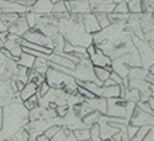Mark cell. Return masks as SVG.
Instances as JSON below:
<instances>
[{
  "label": "cell",
  "instance_id": "cell-47",
  "mask_svg": "<svg viewBox=\"0 0 154 141\" xmlns=\"http://www.w3.org/2000/svg\"><path fill=\"white\" fill-rule=\"evenodd\" d=\"M143 140H145V141H153V140H154V129H153V127L149 129V132H147L146 134H145Z\"/></svg>",
  "mask_w": 154,
  "mask_h": 141
},
{
  "label": "cell",
  "instance_id": "cell-16",
  "mask_svg": "<svg viewBox=\"0 0 154 141\" xmlns=\"http://www.w3.org/2000/svg\"><path fill=\"white\" fill-rule=\"evenodd\" d=\"M121 93V85H111V86H102L100 88V95L99 97L103 98H114V97H119Z\"/></svg>",
  "mask_w": 154,
  "mask_h": 141
},
{
  "label": "cell",
  "instance_id": "cell-34",
  "mask_svg": "<svg viewBox=\"0 0 154 141\" xmlns=\"http://www.w3.org/2000/svg\"><path fill=\"white\" fill-rule=\"evenodd\" d=\"M67 12V8H66V4H64L63 0H59L56 2L54 5H52V14L56 15V14H64Z\"/></svg>",
  "mask_w": 154,
  "mask_h": 141
},
{
  "label": "cell",
  "instance_id": "cell-7",
  "mask_svg": "<svg viewBox=\"0 0 154 141\" xmlns=\"http://www.w3.org/2000/svg\"><path fill=\"white\" fill-rule=\"evenodd\" d=\"M82 24H83V28L87 34H95L100 30L94 12H87L82 15Z\"/></svg>",
  "mask_w": 154,
  "mask_h": 141
},
{
  "label": "cell",
  "instance_id": "cell-32",
  "mask_svg": "<svg viewBox=\"0 0 154 141\" xmlns=\"http://www.w3.org/2000/svg\"><path fill=\"white\" fill-rule=\"evenodd\" d=\"M24 16H26V20H27L28 27L29 28H34V27L36 26V23H38V14L32 12V11H27Z\"/></svg>",
  "mask_w": 154,
  "mask_h": 141
},
{
  "label": "cell",
  "instance_id": "cell-1",
  "mask_svg": "<svg viewBox=\"0 0 154 141\" xmlns=\"http://www.w3.org/2000/svg\"><path fill=\"white\" fill-rule=\"evenodd\" d=\"M46 82L54 89H64L66 91H75L76 90V79L70 74L62 73L55 69L48 67V70L44 74Z\"/></svg>",
  "mask_w": 154,
  "mask_h": 141
},
{
  "label": "cell",
  "instance_id": "cell-41",
  "mask_svg": "<svg viewBox=\"0 0 154 141\" xmlns=\"http://www.w3.org/2000/svg\"><path fill=\"white\" fill-rule=\"evenodd\" d=\"M137 130H138V127H135V125L130 124V122L126 125V133H127V137H129V140H131L133 137H134V134L137 133Z\"/></svg>",
  "mask_w": 154,
  "mask_h": 141
},
{
  "label": "cell",
  "instance_id": "cell-9",
  "mask_svg": "<svg viewBox=\"0 0 154 141\" xmlns=\"http://www.w3.org/2000/svg\"><path fill=\"white\" fill-rule=\"evenodd\" d=\"M24 15H19L16 22H15L12 26L8 27V34H15V35H19V37H23V35L28 31L29 27L27 24V20H26Z\"/></svg>",
  "mask_w": 154,
  "mask_h": 141
},
{
  "label": "cell",
  "instance_id": "cell-3",
  "mask_svg": "<svg viewBox=\"0 0 154 141\" xmlns=\"http://www.w3.org/2000/svg\"><path fill=\"white\" fill-rule=\"evenodd\" d=\"M72 77L76 81H94L95 79V74H94V66L88 58H82L81 61L76 63L75 69L72 70Z\"/></svg>",
  "mask_w": 154,
  "mask_h": 141
},
{
  "label": "cell",
  "instance_id": "cell-18",
  "mask_svg": "<svg viewBox=\"0 0 154 141\" xmlns=\"http://www.w3.org/2000/svg\"><path fill=\"white\" fill-rule=\"evenodd\" d=\"M20 46L27 47V49H31V50H35V51H39L42 54H46V55H50V54L52 53V50L48 49V47L40 46V44H36V43H31V42H27L26 39H23V38H22V40H20Z\"/></svg>",
  "mask_w": 154,
  "mask_h": 141
},
{
  "label": "cell",
  "instance_id": "cell-45",
  "mask_svg": "<svg viewBox=\"0 0 154 141\" xmlns=\"http://www.w3.org/2000/svg\"><path fill=\"white\" fill-rule=\"evenodd\" d=\"M95 51H97V44L94 43V42H91V43L88 44L87 47H86V53L88 54V56H91Z\"/></svg>",
  "mask_w": 154,
  "mask_h": 141
},
{
  "label": "cell",
  "instance_id": "cell-42",
  "mask_svg": "<svg viewBox=\"0 0 154 141\" xmlns=\"http://www.w3.org/2000/svg\"><path fill=\"white\" fill-rule=\"evenodd\" d=\"M137 106L140 107L141 110H143V112L153 114V109L150 107V105L147 104V101H138V102H137Z\"/></svg>",
  "mask_w": 154,
  "mask_h": 141
},
{
  "label": "cell",
  "instance_id": "cell-44",
  "mask_svg": "<svg viewBox=\"0 0 154 141\" xmlns=\"http://www.w3.org/2000/svg\"><path fill=\"white\" fill-rule=\"evenodd\" d=\"M5 2H15V3H19V4H23V5H26V7L31 8V5L34 4L36 0H5Z\"/></svg>",
  "mask_w": 154,
  "mask_h": 141
},
{
  "label": "cell",
  "instance_id": "cell-15",
  "mask_svg": "<svg viewBox=\"0 0 154 141\" xmlns=\"http://www.w3.org/2000/svg\"><path fill=\"white\" fill-rule=\"evenodd\" d=\"M147 69L142 67V66H133L129 69V73H127V78L129 79H145L146 81L147 75Z\"/></svg>",
  "mask_w": 154,
  "mask_h": 141
},
{
  "label": "cell",
  "instance_id": "cell-35",
  "mask_svg": "<svg viewBox=\"0 0 154 141\" xmlns=\"http://www.w3.org/2000/svg\"><path fill=\"white\" fill-rule=\"evenodd\" d=\"M76 91H78V94L81 95L83 100H91V98H94V97H97V95H94L91 91H88L86 88H83V86H76Z\"/></svg>",
  "mask_w": 154,
  "mask_h": 141
},
{
  "label": "cell",
  "instance_id": "cell-53",
  "mask_svg": "<svg viewBox=\"0 0 154 141\" xmlns=\"http://www.w3.org/2000/svg\"><path fill=\"white\" fill-rule=\"evenodd\" d=\"M0 130H2V127H0Z\"/></svg>",
  "mask_w": 154,
  "mask_h": 141
},
{
  "label": "cell",
  "instance_id": "cell-23",
  "mask_svg": "<svg viewBox=\"0 0 154 141\" xmlns=\"http://www.w3.org/2000/svg\"><path fill=\"white\" fill-rule=\"evenodd\" d=\"M100 113L97 112V110H93V112L87 113V114L82 116V122L86 125V127H91V125L97 124L98 122V118H99Z\"/></svg>",
  "mask_w": 154,
  "mask_h": 141
},
{
  "label": "cell",
  "instance_id": "cell-2",
  "mask_svg": "<svg viewBox=\"0 0 154 141\" xmlns=\"http://www.w3.org/2000/svg\"><path fill=\"white\" fill-rule=\"evenodd\" d=\"M135 102L126 101L121 97L107 98V116H115V117H123L127 121L130 120L133 112H134Z\"/></svg>",
  "mask_w": 154,
  "mask_h": 141
},
{
  "label": "cell",
  "instance_id": "cell-17",
  "mask_svg": "<svg viewBox=\"0 0 154 141\" xmlns=\"http://www.w3.org/2000/svg\"><path fill=\"white\" fill-rule=\"evenodd\" d=\"M36 91H38V85H36V83H34V82H31V81H28V82L24 85V88L19 91L20 100H22V101L28 100L31 95L36 94Z\"/></svg>",
  "mask_w": 154,
  "mask_h": 141
},
{
  "label": "cell",
  "instance_id": "cell-48",
  "mask_svg": "<svg viewBox=\"0 0 154 141\" xmlns=\"http://www.w3.org/2000/svg\"><path fill=\"white\" fill-rule=\"evenodd\" d=\"M7 35H8V31L0 32V49H2V47H4V42H5V38H7Z\"/></svg>",
  "mask_w": 154,
  "mask_h": 141
},
{
  "label": "cell",
  "instance_id": "cell-11",
  "mask_svg": "<svg viewBox=\"0 0 154 141\" xmlns=\"http://www.w3.org/2000/svg\"><path fill=\"white\" fill-rule=\"evenodd\" d=\"M88 59L91 61L93 66H100V67H106V66L111 65V58L109 55H106L100 49L97 47V51L91 56H88Z\"/></svg>",
  "mask_w": 154,
  "mask_h": 141
},
{
  "label": "cell",
  "instance_id": "cell-39",
  "mask_svg": "<svg viewBox=\"0 0 154 141\" xmlns=\"http://www.w3.org/2000/svg\"><path fill=\"white\" fill-rule=\"evenodd\" d=\"M14 139L15 140H28L29 139V133L27 132V129H20V130H16L14 133Z\"/></svg>",
  "mask_w": 154,
  "mask_h": 141
},
{
  "label": "cell",
  "instance_id": "cell-30",
  "mask_svg": "<svg viewBox=\"0 0 154 141\" xmlns=\"http://www.w3.org/2000/svg\"><path fill=\"white\" fill-rule=\"evenodd\" d=\"M95 16H97V20H98V24L100 27V30L102 28H106V27H109L111 24L110 23V20H109V18H107V14H105V12H98V14H95Z\"/></svg>",
  "mask_w": 154,
  "mask_h": 141
},
{
  "label": "cell",
  "instance_id": "cell-4",
  "mask_svg": "<svg viewBox=\"0 0 154 141\" xmlns=\"http://www.w3.org/2000/svg\"><path fill=\"white\" fill-rule=\"evenodd\" d=\"M22 38L26 39L27 42H31V43H36V44H40V46H46V47H48V49H51L52 51H54L52 38L46 37L43 32H40L39 30H36V28H29Z\"/></svg>",
  "mask_w": 154,
  "mask_h": 141
},
{
  "label": "cell",
  "instance_id": "cell-6",
  "mask_svg": "<svg viewBox=\"0 0 154 141\" xmlns=\"http://www.w3.org/2000/svg\"><path fill=\"white\" fill-rule=\"evenodd\" d=\"M129 69H130V66L127 65L126 55H121V56H117V58L111 59V71L117 73L121 78L127 77Z\"/></svg>",
  "mask_w": 154,
  "mask_h": 141
},
{
  "label": "cell",
  "instance_id": "cell-31",
  "mask_svg": "<svg viewBox=\"0 0 154 141\" xmlns=\"http://www.w3.org/2000/svg\"><path fill=\"white\" fill-rule=\"evenodd\" d=\"M72 132L76 140H90V129H74Z\"/></svg>",
  "mask_w": 154,
  "mask_h": 141
},
{
  "label": "cell",
  "instance_id": "cell-36",
  "mask_svg": "<svg viewBox=\"0 0 154 141\" xmlns=\"http://www.w3.org/2000/svg\"><path fill=\"white\" fill-rule=\"evenodd\" d=\"M112 12H118V14H129V8H127V4H126L125 0L115 3V7H114V11H112Z\"/></svg>",
  "mask_w": 154,
  "mask_h": 141
},
{
  "label": "cell",
  "instance_id": "cell-27",
  "mask_svg": "<svg viewBox=\"0 0 154 141\" xmlns=\"http://www.w3.org/2000/svg\"><path fill=\"white\" fill-rule=\"evenodd\" d=\"M17 18H19V15H17V14H11V12H2V14H0V20H2V22L7 26V28L10 26H12L14 23L16 22Z\"/></svg>",
  "mask_w": 154,
  "mask_h": 141
},
{
  "label": "cell",
  "instance_id": "cell-5",
  "mask_svg": "<svg viewBox=\"0 0 154 141\" xmlns=\"http://www.w3.org/2000/svg\"><path fill=\"white\" fill-rule=\"evenodd\" d=\"M129 122L133 125H135V127H142V125H153L154 120H153V114L141 110L140 107L137 106V104H135L134 112H133L131 117H130Z\"/></svg>",
  "mask_w": 154,
  "mask_h": 141
},
{
  "label": "cell",
  "instance_id": "cell-38",
  "mask_svg": "<svg viewBox=\"0 0 154 141\" xmlns=\"http://www.w3.org/2000/svg\"><path fill=\"white\" fill-rule=\"evenodd\" d=\"M154 10V0H142V11L143 12L153 14Z\"/></svg>",
  "mask_w": 154,
  "mask_h": 141
},
{
  "label": "cell",
  "instance_id": "cell-50",
  "mask_svg": "<svg viewBox=\"0 0 154 141\" xmlns=\"http://www.w3.org/2000/svg\"><path fill=\"white\" fill-rule=\"evenodd\" d=\"M5 31H8V28H7V26L4 24V23L0 20V32H5Z\"/></svg>",
  "mask_w": 154,
  "mask_h": 141
},
{
  "label": "cell",
  "instance_id": "cell-10",
  "mask_svg": "<svg viewBox=\"0 0 154 141\" xmlns=\"http://www.w3.org/2000/svg\"><path fill=\"white\" fill-rule=\"evenodd\" d=\"M52 3L50 0H36L34 4L31 5L29 11L38 14V15H48L52 14Z\"/></svg>",
  "mask_w": 154,
  "mask_h": 141
},
{
  "label": "cell",
  "instance_id": "cell-14",
  "mask_svg": "<svg viewBox=\"0 0 154 141\" xmlns=\"http://www.w3.org/2000/svg\"><path fill=\"white\" fill-rule=\"evenodd\" d=\"M86 101L93 107V110H97L100 114H106V112H107V100H106V98L94 97V98H91V100H86Z\"/></svg>",
  "mask_w": 154,
  "mask_h": 141
},
{
  "label": "cell",
  "instance_id": "cell-28",
  "mask_svg": "<svg viewBox=\"0 0 154 141\" xmlns=\"http://www.w3.org/2000/svg\"><path fill=\"white\" fill-rule=\"evenodd\" d=\"M39 100L40 98L38 97V94H34V95H31L28 100L23 101V105H24V107L28 110V112H31V110L39 107Z\"/></svg>",
  "mask_w": 154,
  "mask_h": 141
},
{
  "label": "cell",
  "instance_id": "cell-21",
  "mask_svg": "<svg viewBox=\"0 0 154 141\" xmlns=\"http://www.w3.org/2000/svg\"><path fill=\"white\" fill-rule=\"evenodd\" d=\"M110 73H111V65L106 66V67L94 66V74H95V77L98 78L99 81H102V82H105V81L110 77Z\"/></svg>",
  "mask_w": 154,
  "mask_h": 141
},
{
  "label": "cell",
  "instance_id": "cell-12",
  "mask_svg": "<svg viewBox=\"0 0 154 141\" xmlns=\"http://www.w3.org/2000/svg\"><path fill=\"white\" fill-rule=\"evenodd\" d=\"M87 12H91L88 0H72V2H70V14L83 15Z\"/></svg>",
  "mask_w": 154,
  "mask_h": 141
},
{
  "label": "cell",
  "instance_id": "cell-51",
  "mask_svg": "<svg viewBox=\"0 0 154 141\" xmlns=\"http://www.w3.org/2000/svg\"><path fill=\"white\" fill-rule=\"evenodd\" d=\"M50 2H51L52 4H55V3H56V2H59V0H50Z\"/></svg>",
  "mask_w": 154,
  "mask_h": 141
},
{
  "label": "cell",
  "instance_id": "cell-29",
  "mask_svg": "<svg viewBox=\"0 0 154 141\" xmlns=\"http://www.w3.org/2000/svg\"><path fill=\"white\" fill-rule=\"evenodd\" d=\"M153 125H142V127H138V130L137 133L134 134V137H133L131 140H135V141H142L145 137V134L149 132V129L152 128Z\"/></svg>",
  "mask_w": 154,
  "mask_h": 141
},
{
  "label": "cell",
  "instance_id": "cell-20",
  "mask_svg": "<svg viewBox=\"0 0 154 141\" xmlns=\"http://www.w3.org/2000/svg\"><path fill=\"white\" fill-rule=\"evenodd\" d=\"M48 59L47 58H42V56H39V58H35V62H34V66H32V69H34L35 71H38L39 74H46V71L48 70Z\"/></svg>",
  "mask_w": 154,
  "mask_h": 141
},
{
  "label": "cell",
  "instance_id": "cell-33",
  "mask_svg": "<svg viewBox=\"0 0 154 141\" xmlns=\"http://www.w3.org/2000/svg\"><path fill=\"white\" fill-rule=\"evenodd\" d=\"M50 90H51V86H50L48 83H47L46 81H44V82H42L39 86H38V91H36V94H38V97H39V98H43L46 94H48Z\"/></svg>",
  "mask_w": 154,
  "mask_h": 141
},
{
  "label": "cell",
  "instance_id": "cell-24",
  "mask_svg": "<svg viewBox=\"0 0 154 141\" xmlns=\"http://www.w3.org/2000/svg\"><path fill=\"white\" fill-rule=\"evenodd\" d=\"M140 95H141V93L138 91L137 89H134V88H126L125 89V94H123V98H125L126 101H131V102L137 104L138 101H140Z\"/></svg>",
  "mask_w": 154,
  "mask_h": 141
},
{
  "label": "cell",
  "instance_id": "cell-22",
  "mask_svg": "<svg viewBox=\"0 0 154 141\" xmlns=\"http://www.w3.org/2000/svg\"><path fill=\"white\" fill-rule=\"evenodd\" d=\"M34 62H35V56L31 55V54H27L23 51L19 56V61H17V65L19 66H23L26 69H32L34 66Z\"/></svg>",
  "mask_w": 154,
  "mask_h": 141
},
{
  "label": "cell",
  "instance_id": "cell-37",
  "mask_svg": "<svg viewBox=\"0 0 154 141\" xmlns=\"http://www.w3.org/2000/svg\"><path fill=\"white\" fill-rule=\"evenodd\" d=\"M90 140H100L99 125H98V122L90 127Z\"/></svg>",
  "mask_w": 154,
  "mask_h": 141
},
{
  "label": "cell",
  "instance_id": "cell-8",
  "mask_svg": "<svg viewBox=\"0 0 154 141\" xmlns=\"http://www.w3.org/2000/svg\"><path fill=\"white\" fill-rule=\"evenodd\" d=\"M0 8H2V12H11L17 15H24L27 11H29V8L26 5L15 2H5V0H0Z\"/></svg>",
  "mask_w": 154,
  "mask_h": 141
},
{
  "label": "cell",
  "instance_id": "cell-43",
  "mask_svg": "<svg viewBox=\"0 0 154 141\" xmlns=\"http://www.w3.org/2000/svg\"><path fill=\"white\" fill-rule=\"evenodd\" d=\"M56 116L58 117H64L69 112V107L67 105H56Z\"/></svg>",
  "mask_w": 154,
  "mask_h": 141
},
{
  "label": "cell",
  "instance_id": "cell-46",
  "mask_svg": "<svg viewBox=\"0 0 154 141\" xmlns=\"http://www.w3.org/2000/svg\"><path fill=\"white\" fill-rule=\"evenodd\" d=\"M109 78H111V79L114 81L115 83H118V85H121V83H122V79H123V78H121L117 73H114V71H111V73H110V77H109Z\"/></svg>",
  "mask_w": 154,
  "mask_h": 141
},
{
  "label": "cell",
  "instance_id": "cell-26",
  "mask_svg": "<svg viewBox=\"0 0 154 141\" xmlns=\"http://www.w3.org/2000/svg\"><path fill=\"white\" fill-rule=\"evenodd\" d=\"M64 42H66V39H64L63 34H56L52 37V44H54V50L55 53H62L63 51V46H64Z\"/></svg>",
  "mask_w": 154,
  "mask_h": 141
},
{
  "label": "cell",
  "instance_id": "cell-52",
  "mask_svg": "<svg viewBox=\"0 0 154 141\" xmlns=\"http://www.w3.org/2000/svg\"><path fill=\"white\" fill-rule=\"evenodd\" d=\"M63 2H72V0H63Z\"/></svg>",
  "mask_w": 154,
  "mask_h": 141
},
{
  "label": "cell",
  "instance_id": "cell-13",
  "mask_svg": "<svg viewBox=\"0 0 154 141\" xmlns=\"http://www.w3.org/2000/svg\"><path fill=\"white\" fill-rule=\"evenodd\" d=\"M47 59H48L50 62H52V63H56V65H59V66H63V67H67V69H70V70H74V69H75V66H76L72 61L67 59L66 56H63L62 54L54 53V51H52L48 56H47Z\"/></svg>",
  "mask_w": 154,
  "mask_h": 141
},
{
  "label": "cell",
  "instance_id": "cell-19",
  "mask_svg": "<svg viewBox=\"0 0 154 141\" xmlns=\"http://www.w3.org/2000/svg\"><path fill=\"white\" fill-rule=\"evenodd\" d=\"M140 22H141V28L143 34L147 31H153V14L150 12L142 14V16H140Z\"/></svg>",
  "mask_w": 154,
  "mask_h": 141
},
{
  "label": "cell",
  "instance_id": "cell-40",
  "mask_svg": "<svg viewBox=\"0 0 154 141\" xmlns=\"http://www.w3.org/2000/svg\"><path fill=\"white\" fill-rule=\"evenodd\" d=\"M60 129V127H58V125H52V127H50V128H47V129H44V134H46L47 137H48L50 140L52 139V137L55 136V133Z\"/></svg>",
  "mask_w": 154,
  "mask_h": 141
},
{
  "label": "cell",
  "instance_id": "cell-49",
  "mask_svg": "<svg viewBox=\"0 0 154 141\" xmlns=\"http://www.w3.org/2000/svg\"><path fill=\"white\" fill-rule=\"evenodd\" d=\"M35 139H36L38 141H48V140H50L48 137H47V136H46V134H44V133H39V134H38L36 137H35Z\"/></svg>",
  "mask_w": 154,
  "mask_h": 141
},
{
  "label": "cell",
  "instance_id": "cell-25",
  "mask_svg": "<svg viewBox=\"0 0 154 141\" xmlns=\"http://www.w3.org/2000/svg\"><path fill=\"white\" fill-rule=\"evenodd\" d=\"M129 14H142V0H126Z\"/></svg>",
  "mask_w": 154,
  "mask_h": 141
}]
</instances>
